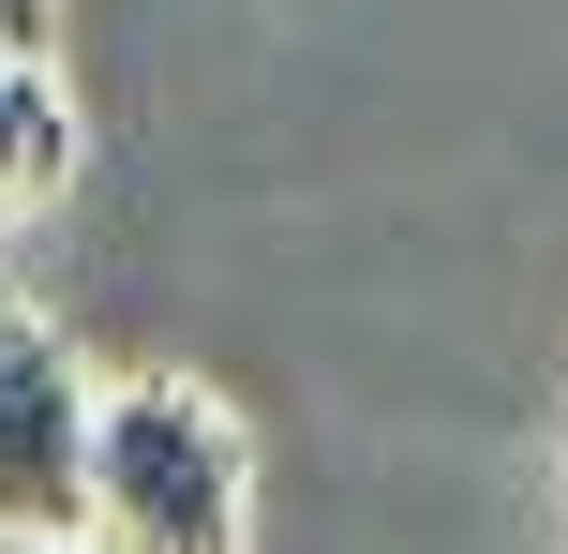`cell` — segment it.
I'll return each mask as SVG.
<instances>
[{
	"mask_svg": "<svg viewBox=\"0 0 568 554\" xmlns=\"http://www.w3.org/2000/svg\"><path fill=\"white\" fill-rule=\"evenodd\" d=\"M60 46V0H0V60H45Z\"/></svg>",
	"mask_w": 568,
	"mask_h": 554,
	"instance_id": "4",
	"label": "cell"
},
{
	"mask_svg": "<svg viewBox=\"0 0 568 554\" xmlns=\"http://www.w3.org/2000/svg\"><path fill=\"white\" fill-rule=\"evenodd\" d=\"M75 165H90V120H75V90H60V60H0V240H16L30 210H60Z\"/></svg>",
	"mask_w": 568,
	"mask_h": 554,
	"instance_id": "3",
	"label": "cell"
},
{
	"mask_svg": "<svg viewBox=\"0 0 568 554\" xmlns=\"http://www.w3.org/2000/svg\"><path fill=\"white\" fill-rule=\"evenodd\" d=\"M240 420L195 375H120L90 420V554H240Z\"/></svg>",
	"mask_w": 568,
	"mask_h": 554,
	"instance_id": "1",
	"label": "cell"
},
{
	"mask_svg": "<svg viewBox=\"0 0 568 554\" xmlns=\"http://www.w3.org/2000/svg\"><path fill=\"white\" fill-rule=\"evenodd\" d=\"M90 360L0 300V540H90Z\"/></svg>",
	"mask_w": 568,
	"mask_h": 554,
	"instance_id": "2",
	"label": "cell"
},
{
	"mask_svg": "<svg viewBox=\"0 0 568 554\" xmlns=\"http://www.w3.org/2000/svg\"><path fill=\"white\" fill-rule=\"evenodd\" d=\"M0 554H90V540H0Z\"/></svg>",
	"mask_w": 568,
	"mask_h": 554,
	"instance_id": "5",
	"label": "cell"
}]
</instances>
